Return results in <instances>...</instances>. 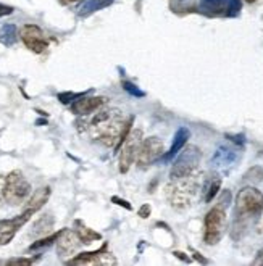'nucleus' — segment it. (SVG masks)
<instances>
[{"mask_svg":"<svg viewBox=\"0 0 263 266\" xmlns=\"http://www.w3.org/2000/svg\"><path fill=\"white\" fill-rule=\"evenodd\" d=\"M226 229V211L223 206H215L205 216V232L203 240L208 245L218 244Z\"/></svg>","mask_w":263,"mask_h":266,"instance_id":"5","label":"nucleus"},{"mask_svg":"<svg viewBox=\"0 0 263 266\" xmlns=\"http://www.w3.org/2000/svg\"><path fill=\"white\" fill-rule=\"evenodd\" d=\"M245 2H249V4H252V2H255V0H245Z\"/></svg>","mask_w":263,"mask_h":266,"instance_id":"34","label":"nucleus"},{"mask_svg":"<svg viewBox=\"0 0 263 266\" xmlns=\"http://www.w3.org/2000/svg\"><path fill=\"white\" fill-rule=\"evenodd\" d=\"M200 158H202V153L195 145H189L187 148H184V152L178 156L173 168H171V174H170L171 179L183 178V176H187V174L197 171Z\"/></svg>","mask_w":263,"mask_h":266,"instance_id":"6","label":"nucleus"},{"mask_svg":"<svg viewBox=\"0 0 263 266\" xmlns=\"http://www.w3.org/2000/svg\"><path fill=\"white\" fill-rule=\"evenodd\" d=\"M112 2H113V0H87V2L84 4V7L81 8V10H83V12H81V16H86V15L92 13L95 10H100V8L107 7Z\"/></svg>","mask_w":263,"mask_h":266,"instance_id":"20","label":"nucleus"},{"mask_svg":"<svg viewBox=\"0 0 263 266\" xmlns=\"http://www.w3.org/2000/svg\"><path fill=\"white\" fill-rule=\"evenodd\" d=\"M150 211H152V208H150V205H142L141 208H139V211H137V215L141 216V218H149L150 216Z\"/></svg>","mask_w":263,"mask_h":266,"instance_id":"29","label":"nucleus"},{"mask_svg":"<svg viewBox=\"0 0 263 266\" xmlns=\"http://www.w3.org/2000/svg\"><path fill=\"white\" fill-rule=\"evenodd\" d=\"M60 232H62V231H59V232H55V234L45 236V237H42V239L36 240L34 244H31V245H29V248H28V250H29V252H32V250H39V248H44V247L52 245L54 242H57V239H59Z\"/></svg>","mask_w":263,"mask_h":266,"instance_id":"21","label":"nucleus"},{"mask_svg":"<svg viewBox=\"0 0 263 266\" xmlns=\"http://www.w3.org/2000/svg\"><path fill=\"white\" fill-rule=\"evenodd\" d=\"M199 187H200V174L197 171L183 178L171 179V184L168 186V198L171 205L178 210H184L187 206H191Z\"/></svg>","mask_w":263,"mask_h":266,"instance_id":"2","label":"nucleus"},{"mask_svg":"<svg viewBox=\"0 0 263 266\" xmlns=\"http://www.w3.org/2000/svg\"><path fill=\"white\" fill-rule=\"evenodd\" d=\"M263 211V194L258 189L247 186L236 195V216L237 220L255 218Z\"/></svg>","mask_w":263,"mask_h":266,"instance_id":"3","label":"nucleus"},{"mask_svg":"<svg viewBox=\"0 0 263 266\" xmlns=\"http://www.w3.org/2000/svg\"><path fill=\"white\" fill-rule=\"evenodd\" d=\"M20 37L23 40V44L34 54H42L48 47L47 37L44 36L42 29L36 26V24H24L20 29Z\"/></svg>","mask_w":263,"mask_h":266,"instance_id":"9","label":"nucleus"},{"mask_svg":"<svg viewBox=\"0 0 263 266\" xmlns=\"http://www.w3.org/2000/svg\"><path fill=\"white\" fill-rule=\"evenodd\" d=\"M79 123L84 124V128L79 131L86 132L95 142H100L105 147L118 148L129 134L133 118L126 121L125 115L118 108H98L92 118Z\"/></svg>","mask_w":263,"mask_h":266,"instance_id":"1","label":"nucleus"},{"mask_svg":"<svg viewBox=\"0 0 263 266\" xmlns=\"http://www.w3.org/2000/svg\"><path fill=\"white\" fill-rule=\"evenodd\" d=\"M79 97H83V94L62 92V94H59V100H60L62 103H70V102H73V98H79Z\"/></svg>","mask_w":263,"mask_h":266,"instance_id":"27","label":"nucleus"},{"mask_svg":"<svg viewBox=\"0 0 263 266\" xmlns=\"http://www.w3.org/2000/svg\"><path fill=\"white\" fill-rule=\"evenodd\" d=\"M244 179L250 181V182H261L263 181V168L261 166H253V168H250L244 174Z\"/></svg>","mask_w":263,"mask_h":266,"instance_id":"22","label":"nucleus"},{"mask_svg":"<svg viewBox=\"0 0 263 266\" xmlns=\"http://www.w3.org/2000/svg\"><path fill=\"white\" fill-rule=\"evenodd\" d=\"M52 229H54L52 215H44V216H40L39 220L34 221V224H32V231L29 232V234L32 237H42V236H47Z\"/></svg>","mask_w":263,"mask_h":266,"instance_id":"17","label":"nucleus"},{"mask_svg":"<svg viewBox=\"0 0 263 266\" xmlns=\"http://www.w3.org/2000/svg\"><path fill=\"white\" fill-rule=\"evenodd\" d=\"M18 39V31H16L15 24H5V26L0 29V42L5 45H13Z\"/></svg>","mask_w":263,"mask_h":266,"instance_id":"19","label":"nucleus"},{"mask_svg":"<svg viewBox=\"0 0 263 266\" xmlns=\"http://www.w3.org/2000/svg\"><path fill=\"white\" fill-rule=\"evenodd\" d=\"M32 215H34L32 211L24 210L21 215L15 216V218H12V220H0V245L10 244L16 232H18L24 224L31 220Z\"/></svg>","mask_w":263,"mask_h":266,"instance_id":"10","label":"nucleus"},{"mask_svg":"<svg viewBox=\"0 0 263 266\" xmlns=\"http://www.w3.org/2000/svg\"><path fill=\"white\" fill-rule=\"evenodd\" d=\"M67 264H89V266H94V264H103V266H112V264H117V258L110 253L107 252V245H103L100 250L97 252H87V253H81L76 255L75 258H71L67 261Z\"/></svg>","mask_w":263,"mask_h":266,"instance_id":"11","label":"nucleus"},{"mask_svg":"<svg viewBox=\"0 0 263 266\" xmlns=\"http://www.w3.org/2000/svg\"><path fill=\"white\" fill-rule=\"evenodd\" d=\"M50 192H52V189L48 187V186L39 187L37 190H34V194L29 195L28 202H26V206H24V210H29L32 213L39 211L47 203L48 197H50Z\"/></svg>","mask_w":263,"mask_h":266,"instance_id":"14","label":"nucleus"},{"mask_svg":"<svg viewBox=\"0 0 263 266\" xmlns=\"http://www.w3.org/2000/svg\"><path fill=\"white\" fill-rule=\"evenodd\" d=\"M70 2H78V0H70Z\"/></svg>","mask_w":263,"mask_h":266,"instance_id":"35","label":"nucleus"},{"mask_svg":"<svg viewBox=\"0 0 263 266\" xmlns=\"http://www.w3.org/2000/svg\"><path fill=\"white\" fill-rule=\"evenodd\" d=\"M31 184L24 178V174L18 170L12 171L5 178V189H4V198L8 205H21L28 200L31 195Z\"/></svg>","mask_w":263,"mask_h":266,"instance_id":"4","label":"nucleus"},{"mask_svg":"<svg viewBox=\"0 0 263 266\" xmlns=\"http://www.w3.org/2000/svg\"><path fill=\"white\" fill-rule=\"evenodd\" d=\"M189 137H191V132H189V129L187 128H179L176 131V134H175L173 144H171L168 153L163 155V158H165V160H171L173 156H176V153H179L181 150H183L184 145L187 144Z\"/></svg>","mask_w":263,"mask_h":266,"instance_id":"16","label":"nucleus"},{"mask_svg":"<svg viewBox=\"0 0 263 266\" xmlns=\"http://www.w3.org/2000/svg\"><path fill=\"white\" fill-rule=\"evenodd\" d=\"M163 155H165V144L155 136L147 137L142 140L141 145H139V150L136 155V163L137 166H141V168H147V166L153 165Z\"/></svg>","mask_w":263,"mask_h":266,"instance_id":"7","label":"nucleus"},{"mask_svg":"<svg viewBox=\"0 0 263 266\" xmlns=\"http://www.w3.org/2000/svg\"><path fill=\"white\" fill-rule=\"evenodd\" d=\"M194 256H195V258L199 260V261H202V263H207V260H205V258H202V256H200V253L194 252Z\"/></svg>","mask_w":263,"mask_h":266,"instance_id":"33","label":"nucleus"},{"mask_svg":"<svg viewBox=\"0 0 263 266\" xmlns=\"http://www.w3.org/2000/svg\"><path fill=\"white\" fill-rule=\"evenodd\" d=\"M112 202L117 203V205H120V206H125L126 210H133V206H131V203L126 202V200H123V198H120V197H112Z\"/></svg>","mask_w":263,"mask_h":266,"instance_id":"30","label":"nucleus"},{"mask_svg":"<svg viewBox=\"0 0 263 266\" xmlns=\"http://www.w3.org/2000/svg\"><path fill=\"white\" fill-rule=\"evenodd\" d=\"M142 142V131L141 129H131L126 136L125 142L121 144L120 150V173H128L133 162H136V155L139 150V145Z\"/></svg>","mask_w":263,"mask_h":266,"instance_id":"8","label":"nucleus"},{"mask_svg":"<svg viewBox=\"0 0 263 266\" xmlns=\"http://www.w3.org/2000/svg\"><path fill=\"white\" fill-rule=\"evenodd\" d=\"M76 228H78L76 232H78L79 239L83 240V244H90V242H94V240H100L102 239V236L98 234V232H95L94 229L84 226L81 221H76Z\"/></svg>","mask_w":263,"mask_h":266,"instance_id":"18","label":"nucleus"},{"mask_svg":"<svg viewBox=\"0 0 263 266\" xmlns=\"http://www.w3.org/2000/svg\"><path fill=\"white\" fill-rule=\"evenodd\" d=\"M123 89L126 90V92H129L131 95H134V97H144L145 94L142 92V90H139L133 82H128V81H123Z\"/></svg>","mask_w":263,"mask_h":266,"instance_id":"25","label":"nucleus"},{"mask_svg":"<svg viewBox=\"0 0 263 266\" xmlns=\"http://www.w3.org/2000/svg\"><path fill=\"white\" fill-rule=\"evenodd\" d=\"M229 200H231V194H229V190H225L223 195H221V198H220V202H218V206L226 208V205L229 203Z\"/></svg>","mask_w":263,"mask_h":266,"instance_id":"28","label":"nucleus"},{"mask_svg":"<svg viewBox=\"0 0 263 266\" xmlns=\"http://www.w3.org/2000/svg\"><path fill=\"white\" fill-rule=\"evenodd\" d=\"M173 255H176L178 258H179V260H183V261H187V263L191 261V258H189V256H186V253H183V252H175Z\"/></svg>","mask_w":263,"mask_h":266,"instance_id":"32","label":"nucleus"},{"mask_svg":"<svg viewBox=\"0 0 263 266\" xmlns=\"http://www.w3.org/2000/svg\"><path fill=\"white\" fill-rule=\"evenodd\" d=\"M220 187H221V179H215L212 182V184L208 186L207 189V195H205V202H212L213 198H215V195L220 192Z\"/></svg>","mask_w":263,"mask_h":266,"instance_id":"23","label":"nucleus"},{"mask_svg":"<svg viewBox=\"0 0 263 266\" xmlns=\"http://www.w3.org/2000/svg\"><path fill=\"white\" fill-rule=\"evenodd\" d=\"M12 13H13V7L0 4V18H2V16H7V15H12Z\"/></svg>","mask_w":263,"mask_h":266,"instance_id":"31","label":"nucleus"},{"mask_svg":"<svg viewBox=\"0 0 263 266\" xmlns=\"http://www.w3.org/2000/svg\"><path fill=\"white\" fill-rule=\"evenodd\" d=\"M229 2L231 0H200V10L208 16H228Z\"/></svg>","mask_w":263,"mask_h":266,"instance_id":"15","label":"nucleus"},{"mask_svg":"<svg viewBox=\"0 0 263 266\" xmlns=\"http://www.w3.org/2000/svg\"><path fill=\"white\" fill-rule=\"evenodd\" d=\"M34 263V258H10L7 261V264L10 266H29Z\"/></svg>","mask_w":263,"mask_h":266,"instance_id":"26","label":"nucleus"},{"mask_svg":"<svg viewBox=\"0 0 263 266\" xmlns=\"http://www.w3.org/2000/svg\"><path fill=\"white\" fill-rule=\"evenodd\" d=\"M241 10H242V0H231L228 8V16L229 18H234V16L241 13Z\"/></svg>","mask_w":263,"mask_h":266,"instance_id":"24","label":"nucleus"},{"mask_svg":"<svg viewBox=\"0 0 263 266\" xmlns=\"http://www.w3.org/2000/svg\"><path fill=\"white\" fill-rule=\"evenodd\" d=\"M81 245H83V240L79 239L76 231L71 229H62L59 239H57V252H59L60 258L73 256Z\"/></svg>","mask_w":263,"mask_h":266,"instance_id":"12","label":"nucleus"},{"mask_svg":"<svg viewBox=\"0 0 263 266\" xmlns=\"http://www.w3.org/2000/svg\"><path fill=\"white\" fill-rule=\"evenodd\" d=\"M107 102H109L107 97H79L71 103V112L78 116H87L102 108Z\"/></svg>","mask_w":263,"mask_h":266,"instance_id":"13","label":"nucleus"}]
</instances>
